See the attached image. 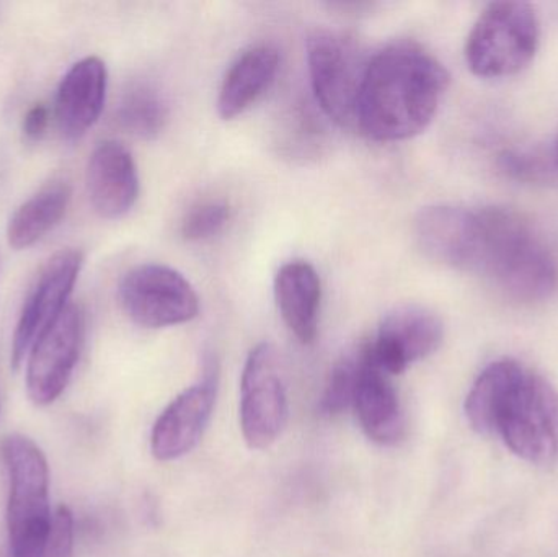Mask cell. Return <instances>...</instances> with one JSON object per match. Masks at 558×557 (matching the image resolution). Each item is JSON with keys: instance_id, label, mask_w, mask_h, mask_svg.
<instances>
[{"instance_id": "1", "label": "cell", "mask_w": 558, "mask_h": 557, "mask_svg": "<svg viewBox=\"0 0 558 557\" xmlns=\"http://www.w3.org/2000/svg\"><path fill=\"white\" fill-rule=\"evenodd\" d=\"M415 238L426 257L482 275L518 303H541L558 290L556 252L513 209L426 206L416 215Z\"/></svg>"}, {"instance_id": "2", "label": "cell", "mask_w": 558, "mask_h": 557, "mask_svg": "<svg viewBox=\"0 0 558 557\" xmlns=\"http://www.w3.org/2000/svg\"><path fill=\"white\" fill-rule=\"evenodd\" d=\"M465 415L477 434L500 438L521 460L543 468L558 463L557 389L517 360H498L481 373Z\"/></svg>"}, {"instance_id": "3", "label": "cell", "mask_w": 558, "mask_h": 557, "mask_svg": "<svg viewBox=\"0 0 558 557\" xmlns=\"http://www.w3.org/2000/svg\"><path fill=\"white\" fill-rule=\"evenodd\" d=\"M448 84L445 65L422 46H387L367 62L357 128L379 143L410 140L432 123Z\"/></svg>"}, {"instance_id": "4", "label": "cell", "mask_w": 558, "mask_h": 557, "mask_svg": "<svg viewBox=\"0 0 558 557\" xmlns=\"http://www.w3.org/2000/svg\"><path fill=\"white\" fill-rule=\"evenodd\" d=\"M0 450L9 474L10 557H43L52 522L48 461L41 448L25 435H7Z\"/></svg>"}, {"instance_id": "5", "label": "cell", "mask_w": 558, "mask_h": 557, "mask_svg": "<svg viewBox=\"0 0 558 557\" xmlns=\"http://www.w3.org/2000/svg\"><path fill=\"white\" fill-rule=\"evenodd\" d=\"M539 46V20L527 2L485 7L465 43V61L478 77H510L523 71Z\"/></svg>"}, {"instance_id": "6", "label": "cell", "mask_w": 558, "mask_h": 557, "mask_svg": "<svg viewBox=\"0 0 558 557\" xmlns=\"http://www.w3.org/2000/svg\"><path fill=\"white\" fill-rule=\"evenodd\" d=\"M367 62L350 36L315 29L307 38V64L315 100L343 128H357V104Z\"/></svg>"}, {"instance_id": "7", "label": "cell", "mask_w": 558, "mask_h": 557, "mask_svg": "<svg viewBox=\"0 0 558 557\" xmlns=\"http://www.w3.org/2000/svg\"><path fill=\"white\" fill-rule=\"evenodd\" d=\"M120 301L131 320L147 329L180 326L199 314V296L192 283L159 264L131 268L121 280Z\"/></svg>"}, {"instance_id": "8", "label": "cell", "mask_w": 558, "mask_h": 557, "mask_svg": "<svg viewBox=\"0 0 558 557\" xmlns=\"http://www.w3.org/2000/svg\"><path fill=\"white\" fill-rule=\"evenodd\" d=\"M288 395L277 349L260 343L245 360L241 379V428L252 450H267L288 422Z\"/></svg>"}, {"instance_id": "9", "label": "cell", "mask_w": 558, "mask_h": 557, "mask_svg": "<svg viewBox=\"0 0 558 557\" xmlns=\"http://www.w3.org/2000/svg\"><path fill=\"white\" fill-rule=\"evenodd\" d=\"M84 265V254L77 249L56 252L29 290L16 323L12 340V368L20 370L29 350L41 334L61 316L69 306V298Z\"/></svg>"}, {"instance_id": "10", "label": "cell", "mask_w": 558, "mask_h": 557, "mask_svg": "<svg viewBox=\"0 0 558 557\" xmlns=\"http://www.w3.org/2000/svg\"><path fill=\"white\" fill-rule=\"evenodd\" d=\"M84 342V314L69 304L41 334L26 359V392L29 401L46 408L68 388Z\"/></svg>"}, {"instance_id": "11", "label": "cell", "mask_w": 558, "mask_h": 557, "mask_svg": "<svg viewBox=\"0 0 558 557\" xmlns=\"http://www.w3.org/2000/svg\"><path fill=\"white\" fill-rule=\"evenodd\" d=\"M445 339L442 320L422 306H399L386 314L376 339L364 347L371 362L389 376L433 355Z\"/></svg>"}, {"instance_id": "12", "label": "cell", "mask_w": 558, "mask_h": 557, "mask_svg": "<svg viewBox=\"0 0 558 557\" xmlns=\"http://www.w3.org/2000/svg\"><path fill=\"white\" fill-rule=\"evenodd\" d=\"M216 391V372L209 370L203 382L190 386L163 409L150 434V451L156 460H180L199 444L211 421Z\"/></svg>"}, {"instance_id": "13", "label": "cell", "mask_w": 558, "mask_h": 557, "mask_svg": "<svg viewBox=\"0 0 558 557\" xmlns=\"http://www.w3.org/2000/svg\"><path fill=\"white\" fill-rule=\"evenodd\" d=\"M353 405L366 437L383 447H393L405 437L407 421L390 376L380 372L366 350L356 355Z\"/></svg>"}, {"instance_id": "14", "label": "cell", "mask_w": 558, "mask_h": 557, "mask_svg": "<svg viewBox=\"0 0 558 557\" xmlns=\"http://www.w3.org/2000/svg\"><path fill=\"white\" fill-rule=\"evenodd\" d=\"M88 198L105 219H120L140 196V175L133 154L118 141L95 147L87 167Z\"/></svg>"}, {"instance_id": "15", "label": "cell", "mask_w": 558, "mask_h": 557, "mask_svg": "<svg viewBox=\"0 0 558 557\" xmlns=\"http://www.w3.org/2000/svg\"><path fill=\"white\" fill-rule=\"evenodd\" d=\"M107 88V65L97 56L81 59L65 72L56 95V120L65 140H81L97 123Z\"/></svg>"}, {"instance_id": "16", "label": "cell", "mask_w": 558, "mask_h": 557, "mask_svg": "<svg viewBox=\"0 0 558 557\" xmlns=\"http://www.w3.org/2000/svg\"><path fill=\"white\" fill-rule=\"evenodd\" d=\"M279 314L299 342L314 343L318 332L322 283L317 270L304 261L289 262L275 277Z\"/></svg>"}, {"instance_id": "17", "label": "cell", "mask_w": 558, "mask_h": 557, "mask_svg": "<svg viewBox=\"0 0 558 557\" xmlns=\"http://www.w3.org/2000/svg\"><path fill=\"white\" fill-rule=\"evenodd\" d=\"M278 51L268 45L247 49L229 68L218 97V111L222 120H234L251 108L277 77Z\"/></svg>"}, {"instance_id": "18", "label": "cell", "mask_w": 558, "mask_h": 557, "mask_svg": "<svg viewBox=\"0 0 558 557\" xmlns=\"http://www.w3.org/2000/svg\"><path fill=\"white\" fill-rule=\"evenodd\" d=\"M71 185L64 180L46 183L10 216L7 239L16 251L32 247L64 218L71 203Z\"/></svg>"}, {"instance_id": "19", "label": "cell", "mask_w": 558, "mask_h": 557, "mask_svg": "<svg viewBox=\"0 0 558 557\" xmlns=\"http://www.w3.org/2000/svg\"><path fill=\"white\" fill-rule=\"evenodd\" d=\"M118 123L133 136L153 140L169 120V108L156 88L134 84L124 92L117 110Z\"/></svg>"}, {"instance_id": "20", "label": "cell", "mask_w": 558, "mask_h": 557, "mask_svg": "<svg viewBox=\"0 0 558 557\" xmlns=\"http://www.w3.org/2000/svg\"><path fill=\"white\" fill-rule=\"evenodd\" d=\"M231 218V208L222 199H209L193 206L182 222V234L186 241L198 242L215 238Z\"/></svg>"}, {"instance_id": "21", "label": "cell", "mask_w": 558, "mask_h": 557, "mask_svg": "<svg viewBox=\"0 0 558 557\" xmlns=\"http://www.w3.org/2000/svg\"><path fill=\"white\" fill-rule=\"evenodd\" d=\"M356 370V356L341 360L335 366L324 396H322L320 405H318L322 414L337 415L350 408L351 402H353Z\"/></svg>"}, {"instance_id": "22", "label": "cell", "mask_w": 558, "mask_h": 557, "mask_svg": "<svg viewBox=\"0 0 558 557\" xmlns=\"http://www.w3.org/2000/svg\"><path fill=\"white\" fill-rule=\"evenodd\" d=\"M74 555V516L71 509L59 506L52 513L51 529L46 538L43 557H72Z\"/></svg>"}, {"instance_id": "23", "label": "cell", "mask_w": 558, "mask_h": 557, "mask_svg": "<svg viewBox=\"0 0 558 557\" xmlns=\"http://www.w3.org/2000/svg\"><path fill=\"white\" fill-rule=\"evenodd\" d=\"M49 126V108L45 104H36L26 111L23 118V137L28 143H38L46 134Z\"/></svg>"}, {"instance_id": "24", "label": "cell", "mask_w": 558, "mask_h": 557, "mask_svg": "<svg viewBox=\"0 0 558 557\" xmlns=\"http://www.w3.org/2000/svg\"><path fill=\"white\" fill-rule=\"evenodd\" d=\"M550 157H553L554 170H556L557 183H558V134L557 140L554 141L553 146H549Z\"/></svg>"}]
</instances>
